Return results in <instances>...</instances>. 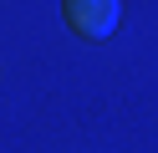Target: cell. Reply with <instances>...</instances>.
Here are the masks:
<instances>
[{
  "mask_svg": "<svg viewBox=\"0 0 158 153\" xmlns=\"http://www.w3.org/2000/svg\"><path fill=\"white\" fill-rule=\"evenodd\" d=\"M61 20H66L72 36L102 41V36H112V31H117L123 5H117V0H66V5H61Z\"/></svg>",
  "mask_w": 158,
  "mask_h": 153,
  "instance_id": "1",
  "label": "cell"
}]
</instances>
